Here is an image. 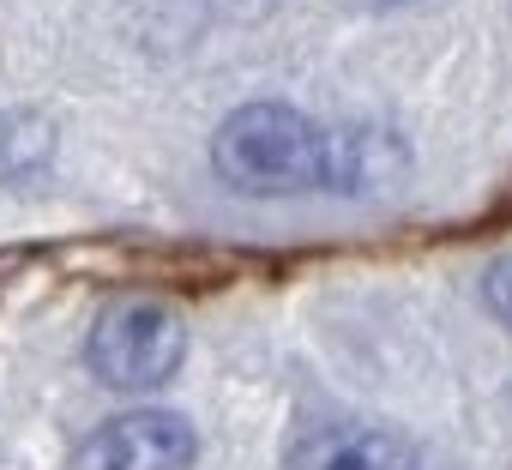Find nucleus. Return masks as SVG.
<instances>
[{
  "mask_svg": "<svg viewBox=\"0 0 512 470\" xmlns=\"http://www.w3.org/2000/svg\"><path fill=\"white\" fill-rule=\"evenodd\" d=\"M211 169L260 199L338 187V127H314L302 109L284 103H247L217 127Z\"/></svg>",
  "mask_w": 512,
  "mask_h": 470,
  "instance_id": "f257e3e1",
  "label": "nucleus"
},
{
  "mask_svg": "<svg viewBox=\"0 0 512 470\" xmlns=\"http://www.w3.org/2000/svg\"><path fill=\"white\" fill-rule=\"evenodd\" d=\"M482 296H488L494 320H506V326H512V254H500V260L488 266V278H482Z\"/></svg>",
  "mask_w": 512,
  "mask_h": 470,
  "instance_id": "39448f33",
  "label": "nucleus"
},
{
  "mask_svg": "<svg viewBox=\"0 0 512 470\" xmlns=\"http://www.w3.org/2000/svg\"><path fill=\"white\" fill-rule=\"evenodd\" d=\"M187 356V326L175 308L163 302H145V296H127V302H109L91 326V344H85V362L103 386L115 392H157L175 380Z\"/></svg>",
  "mask_w": 512,
  "mask_h": 470,
  "instance_id": "f03ea898",
  "label": "nucleus"
},
{
  "mask_svg": "<svg viewBox=\"0 0 512 470\" xmlns=\"http://www.w3.org/2000/svg\"><path fill=\"white\" fill-rule=\"evenodd\" d=\"M362 7H410V0H362Z\"/></svg>",
  "mask_w": 512,
  "mask_h": 470,
  "instance_id": "423d86ee",
  "label": "nucleus"
},
{
  "mask_svg": "<svg viewBox=\"0 0 512 470\" xmlns=\"http://www.w3.org/2000/svg\"><path fill=\"white\" fill-rule=\"evenodd\" d=\"M193 422L175 410H127L103 422L79 452L73 470H193Z\"/></svg>",
  "mask_w": 512,
  "mask_h": 470,
  "instance_id": "7ed1b4c3",
  "label": "nucleus"
},
{
  "mask_svg": "<svg viewBox=\"0 0 512 470\" xmlns=\"http://www.w3.org/2000/svg\"><path fill=\"white\" fill-rule=\"evenodd\" d=\"M290 470H422V458L380 422H308L290 440Z\"/></svg>",
  "mask_w": 512,
  "mask_h": 470,
  "instance_id": "20e7f679",
  "label": "nucleus"
}]
</instances>
